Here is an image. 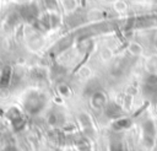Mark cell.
<instances>
[{
	"instance_id": "obj_17",
	"label": "cell",
	"mask_w": 157,
	"mask_h": 151,
	"mask_svg": "<svg viewBox=\"0 0 157 151\" xmlns=\"http://www.w3.org/2000/svg\"><path fill=\"white\" fill-rule=\"evenodd\" d=\"M156 108H157V102H156Z\"/></svg>"
},
{
	"instance_id": "obj_15",
	"label": "cell",
	"mask_w": 157,
	"mask_h": 151,
	"mask_svg": "<svg viewBox=\"0 0 157 151\" xmlns=\"http://www.w3.org/2000/svg\"><path fill=\"white\" fill-rule=\"evenodd\" d=\"M131 104H132V96H131V95H126V96H124L123 108H124V109H130Z\"/></svg>"
},
{
	"instance_id": "obj_12",
	"label": "cell",
	"mask_w": 157,
	"mask_h": 151,
	"mask_svg": "<svg viewBox=\"0 0 157 151\" xmlns=\"http://www.w3.org/2000/svg\"><path fill=\"white\" fill-rule=\"evenodd\" d=\"M58 92H59V95L63 96V97H69V96L71 95V88H70V86H69L67 83L61 82V83L58 85Z\"/></svg>"
},
{
	"instance_id": "obj_2",
	"label": "cell",
	"mask_w": 157,
	"mask_h": 151,
	"mask_svg": "<svg viewBox=\"0 0 157 151\" xmlns=\"http://www.w3.org/2000/svg\"><path fill=\"white\" fill-rule=\"evenodd\" d=\"M142 131H144V140H145L146 146L151 147L155 142V135H156L155 123L151 119H146L142 123Z\"/></svg>"
},
{
	"instance_id": "obj_16",
	"label": "cell",
	"mask_w": 157,
	"mask_h": 151,
	"mask_svg": "<svg viewBox=\"0 0 157 151\" xmlns=\"http://www.w3.org/2000/svg\"><path fill=\"white\" fill-rule=\"evenodd\" d=\"M101 56H102V59H103V60H108V59L112 56V50H110V49H108V48L103 49V50H102V53H101Z\"/></svg>"
},
{
	"instance_id": "obj_1",
	"label": "cell",
	"mask_w": 157,
	"mask_h": 151,
	"mask_svg": "<svg viewBox=\"0 0 157 151\" xmlns=\"http://www.w3.org/2000/svg\"><path fill=\"white\" fill-rule=\"evenodd\" d=\"M131 58L132 56H130V55H124V56L117 58L113 61L112 68H110L112 75L114 77H121V76H124L128 72V70H129V68L131 65V63H130V59Z\"/></svg>"
},
{
	"instance_id": "obj_3",
	"label": "cell",
	"mask_w": 157,
	"mask_h": 151,
	"mask_svg": "<svg viewBox=\"0 0 157 151\" xmlns=\"http://www.w3.org/2000/svg\"><path fill=\"white\" fill-rule=\"evenodd\" d=\"M107 95L102 90H97L94 93L90 96V106L94 110H101L107 104Z\"/></svg>"
},
{
	"instance_id": "obj_6",
	"label": "cell",
	"mask_w": 157,
	"mask_h": 151,
	"mask_svg": "<svg viewBox=\"0 0 157 151\" xmlns=\"http://www.w3.org/2000/svg\"><path fill=\"white\" fill-rule=\"evenodd\" d=\"M131 125H132V120H131V118H128V117H120L112 122V128L115 131L126 130V129L131 128Z\"/></svg>"
},
{
	"instance_id": "obj_8",
	"label": "cell",
	"mask_w": 157,
	"mask_h": 151,
	"mask_svg": "<svg viewBox=\"0 0 157 151\" xmlns=\"http://www.w3.org/2000/svg\"><path fill=\"white\" fill-rule=\"evenodd\" d=\"M78 122L82 126V129L85 130V133H91L93 130V124H92V120L90 118V115L85 112L80 113L78 114Z\"/></svg>"
},
{
	"instance_id": "obj_14",
	"label": "cell",
	"mask_w": 157,
	"mask_h": 151,
	"mask_svg": "<svg viewBox=\"0 0 157 151\" xmlns=\"http://www.w3.org/2000/svg\"><path fill=\"white\" fill-rule=\"evenodd\" d=\"M109 151H124L121 142L117 139H112L109 144Z\"/></svg>"
},
{
	"instance_id": "obj_10",
	"label": "cell",
	"mask_w": 157,
	"mask_h": 151,
	"mask_svg": "<svg viewBox=\"0 0 157 151\" xmlns=\"http://www.w3.org/2000/svg\"><path fill=\"white\" fill-rule=\"evenodd\" d=\"M146 70L147 72L157 74V55H151L146 60Z\"/></svg>"
},
{
	"instance_id": "obj_11",
	"label": "cell",
	"mask_w": 157,
	"mask_h": 151,
	"mask_svg": "<svg viewBox=\"0 0 157 151\" xmlns=\"http://www.w3.org/2000/svg\"><path fill=\"white\" fill-rule=\"evenodd\" d=\"M99 83L96 81V80H92V81H90L87 85H86V87H85V95L86 96H91L92 93H94L97 90H99Z\"/></svg>"
},
{
	"instance_id": "obj_4",
	"label": "cell",
	"mask_w": 157,
	"mask_h": 151,
	"mask_svg": "<svg viewBox=\"0 0 157 151\" xmlns=\"http://www.w3.org/2000/svg\"><path fill=\"white\" fill-rule=\"evenodd\" d=\"M103 110H104L105 117L109 119H113V120L123 117V114H124V108L115 102H107Z\"/></svg>"
},
{
	"instance_id": "obj_7",
	"label": "cell",
	"mask_w": 157,
	"mask_h": 151,
	"mask_svg": "<svg viewBox=\"0 0 157 151\" xmlns=\"http://www.w3.org/2000/svg\"><path fill=\"white\" fill-rule=\"evenodd\" d=\"M142 95H144L147 99L157 102V85L142 83Z\"/></svg>"
},
{
	"instance_id": "obj_9",
	"label": "cell",
	"mask_w": 157,
	"mask_h": 151,
	"mask_svg": "<svg viewBox=\"0 0 157 151\" xmlns=\"http://www.w3.org/2000/svg\"><path fill=\"white\" fill-rule=\"evenodd\" d=\"M141 53H142V47H141L139 43L131 42V43L129 44V47H128V54H129L130 56L135 58V56H139Z\"/></svg>"
},
{
	"instance_id": "obj_13",
	"label": "cell",
	"mask_w": 157,
	"mask_h": 151,
	"mask_svg": "<svg viewBox=\"0 0 157 151\" xmlns=\"http://www.w3.org/2000/svg\"><path fill=\"white\" fill-rule=\"evenodd\" d=\"M144 83H147V85H157V74H155V72H147V75L144 77Z\"/></svg>"
},
{
	"instance_id": "obj_5",
	"label": "cell",
	"mask_w": 157,
	"mask_h": 151,
	"mask_svg": "<svg viewBox=\"0 0 157 151\" xmlns=\"http://www.w3.org/2000/svg\"><path fill=\"white\" fill-rule=\"evenodd\" d=\"M74 39H75V36H72V34H70V36H66V37L61 38V39H60V41L54 45V48H53L54 53H55V54H61L63 52L67 50V49L72 45Z\"/></svg>"
}]
</instances>
